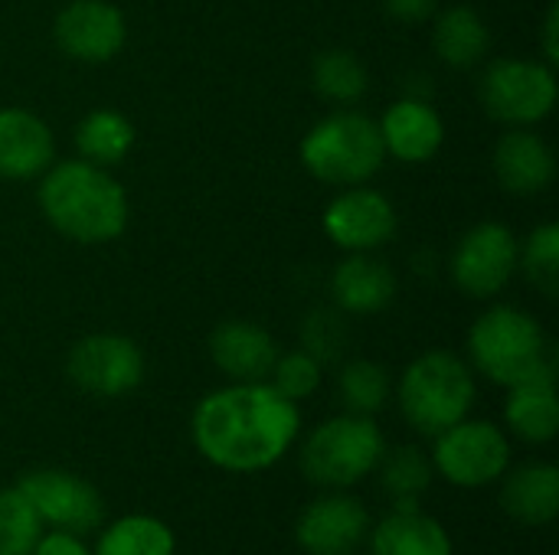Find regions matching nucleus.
I'll return each mask as SVG.
<instances>
[{"mask_svg":"<svg viewBox=\"0 0 559 555\" xmlns=\"http://www.w3.org/2000/svg\"><path fill=\"white\" fill-rule=\"evenodd\" d=\"M301 432L298 402L269 383H233L200 399L190 419L197 451L219 471L259 474L275 468Z\"/></svg>","mask_w":559,"mask_h":555,"instance_id":"nucleus-1","label":"nucleus"},{"mask_svg":"<svg viewBox=\"0 0 559 555\" xmlns=\"http://www.w3.org/2000/svg\"><path fill=\"white\" fill-rule=\"evenodd\" d=\"M46 222L75 245H108L128 229V193L108 173L82 157L52 160L36 190Z\"/></svg>","mask_w":559,"mask_h":555,"instance_id":"nucleus-2","label":"nucleus"},{"mask_svg":"<svg viewBox=\"0 0 559 555\" xmlns=\"http://www.w3.org/2000/svg\"><path fill=\"white\" fill-rule=\"evenodd\" d=\"M468 366L495 386H518L537 376H557V353L544 327L514 304L488 307L468 330Z\"/></svg>","mask_w":559,"mask_h":555,"instance_id":"nucleus-3","label":"nucleus"},{"mask_svg":"<svg viewBox=\"0 0 559 555\" xmlns=\"http://www.w3.org/2000/svg\"><path fill=\"white\" fill-rule=\"evenodd\" d=\"M475 396V370L452 350H429L416 357L396 383V406L406 425L426 438H436L468 419Z\"/></svg>","mask_w":559,"mask_h":555,"instance_id":"nucleus-4","label":"nucleus"},{"mask_svg":"<svg viewBox=\"0 0 559 555\" xmlns=\"http://www.w3.org/2000/svg\"><path fill=\"white\" fill-rule=\"evenodd\" d=\"M298 154L314 180L337 190L367 183L370 177L380 173L386 160L377 121L350 108L331 111L321 121H314L301 137Z\"/></svg>","mask_w":559,"mask_h":555,"instance_id":"nucleus-5","label":"nucleus"},{"mask_svg":"<svg viewBox=\"0 0 559 555\" xmlns=\"http://www.w3.org/2000/svg\"><path fill=\"white\" fill-rule=\"evenodd\" d=\"M386 451V438L370 415H334L321 422L301 445V471L314 487L347 491L367 481Z\"/></svg>","mask_w":559,"mask_h":555,"instance_id":"nucleus-6","label":"nucleus"},{"mask_svg":"<svg viewBox=\"0 0 559 555\" xmlns=\"http://www.w3.org/2000/svg\"><path fill=\"white\" fill-rule=\"evenodd\" d=\"M478 98L504 128H534L550 118L557 105V72L540 59L504 56L485 65Z\"/></svg>","mask_w":559,"mask_h":555,"instance_id":"nucleus-7","label":"nucleus"},{"mask_svg":"<svg viewBox=\"0 0 559 555\" xmlns=\"http://www.w3.org/2000/svg\"><path fill=\"white\" fill-rule=\"evenodd\" d=\"M432 468L462 491L488 487L511 468V438L488 419H462L432 438Z\"/></svg>","mask_w":559,"mask_h":555,"instance_id":"nucleus-8","label":"nucleus"},{"mask_svg":"<svg viewBox=\"0 0 559 555\" xmlns=\"http://www.w3.org/2000/svg\"><path fill=\"white\" fill-rule=\"evenodd\" d=\"M521 272V242L504 222L472 226L452 252V281L462 294L498 298Z\"/></svg>","mask_w":559,"mask_h":555,"instance_id":"nucleus-9","label":"nucleus"},{"mask_svg":"<svg viewBox=\"0 0 559 555\" xmlns=\"http://www.w3.org/2000/svg\"><path fill=\"white\" fill-rule=\"evenodd\" d=\"M66 373L85 396L121 399L144 383V353L124 334H88L69 350Z\"/></svg>","mask_w":559,"mask_h":555,"instance_id":"nucleus-10","label":"nucleus"},{"mask_svg":"<svg viewBox=\"0 0 559 555\" xmlns=\"http://www.w3.org/2000/svg\"><path fill=\"white\" fill-rule=\"evenodd\" d=\"M16 491L33 504L43 527H52V530H69V533L85 536L105 517V500L98 487L72 471H59V468L29 471L23 474Z\"/></svg>","mask_w":559,"mask_h":555,"instance_id":"nucleus-11","label":"nucleus"},{"mask_svg":"<svg viewBox=\"0 0 559 555\" xmlns=\"http://www.w3.org/2000/svg\"><path fill=\"white\" fill-rule=\"evenodd\" d=\"M52 39L62 56L102 65L124 49L128 23L111 0H69L52 20Z\"/></svg>","mask_w":559,"mask_h":555,"instance_id":"nucleus-12","label":"nucleus"},{"mask_svg":"<svg viewBox=\"0 0 559 555\" xmlns=\"http://www.w3.org/2000/svg\"><path fill=\"white\" fill-rule=\"evenodd\" d=\"M321 226L328 239L344 252H377L396 236V209L380 190L367 183L344 186L328 203Z\"/></svg>","mask_w":559,"mask_h":555,"instance_id":"nucleus-13","label":"nucleus"},{"mask_svg":"<svg viewBox=\"0 0 559 555\" xmlns=\"http://www.w3.org/2000/svg\"><path fill=\"white\" fill-rule=\"evenodd\" d=\"M367 533L370 514L347 491L321 494L295 523V540L308 555H354L367 543Z\"/></svg>","mask_w":559,"mask_h":555,"instance_id":"nucleus-14","label":"nucleus"},{"mask_svg":"<svg viewBox=\"0 0 559 555\" xmlns=\"http://www.w3.org/2000/svg\"><path fill=\"white\" fill-rule=\"evenodd\" d=\"M498 183L514 196H537L557 180V157L534 128H508L491 157Z\"/></svg>","mask_w":559,"mask_h":555,"instance_id":"nucleus-15","label":"nucleus"},{"mask_svg":"<svg viewBox=\"0 0 559 555\" xmlns=\"http://www.w3.org/2000/svg\"><path fill=\"white\" fill-rule=\"evenodd\" d=\"M210 360L233 383H265L275 360V337L252 321H226L210 334Z\"/></svg>","mask_w":559,"mask_h":555,"instance_id":"nucleus-16","label":"nucleus"},{"mask_svg":"<svg viewBox=\"0 0 559 555\" xmlns=\"http://www.w3.org/2000/svg\"><path fill=\"white\" fill-rule=\"evenodd\" d=\"M386 157L403 164H426L439 154L445 141L442 114L426 98H400L377 121Z\"/></svg>","mask_w":559,"mask_h":555,"instance_id":"nucleus-17","label":"nucleus"},{"mask_svg":"<svg viewBox=\"0 0 559 555\" xmlns=\"http://www.w3.org/2000/svg\"><path fill=\"white\" fill-rule=\"evenodd\" d=\"M396 272L373 252H347L331 275V294L341 314L367 317L380 314L396 298Z\"/></svg>","mask_w":559,"mask_h":555,"instance_id":"nucleus-18","label":"nucleus"},{"mask_svg":"<svg viewBox=\"0 0 559 555\" xmlns=\"http://www.w3.org/2000/svg\"><path fill=\"white\" fill-rule=\"evenodd\" d=\"M56 160L52 128L26 108H0V177L36 180Z\"/></svg>","mask_w":559,"mask_h":555,"instance_id":"nucleus-19","label":"nucleus"},{"mask_svg":"<svg viewBox=\"0 0 559 555\" xmlns=\"http://www.w3.org/2000/svg\"><path fill=\"white\" fill-rule=\"evenodd\" d=\"M370 555H455L449 530L419 504H396L367 533Z\"/></svg>","mask_w":559,"mask_h":555,"instance_id":"nucleus-20","label":"nucleus"},{"mask_svg":"<svg viewBox=\"0 0 559 555\" xmlns=\"http://www.w3.org/2000/svg\"><path fill=\"white\" fill-rule=\"evenodd\" d=\"M501 507L521 527H550L559 514V471L550 461L508 468L501 478Z\"/></svg>","mask_w":559,"mask_h":555,"instance_id":"nucleus-21","label":"nucleus"},{"mask_svg":"<svg viewBox=\"0 0 559 555\" xmlns=\"http://www.w3.org/2000/svg\"><path fill=\"white\" fill-rule=\"evenodd\" d=\"M504 425L524 445H550L559 432L557 376H537L508 389Z\"/></svg>","mask_w":559,"mask_h":555,"instance_id":"nucleus-22","label":"nucleus"},{"mask_svg":"<svg viewBox=\"0 0 559 555\" xmlns=\"http://www.w3.org/2000/svg\"><path fill=\"white\" fill-rule=\"evenodd\" d=\"M432 49L452 69L478 65L491 49V29L472 7H449L432 26Z\"/></svg>","mask_w":559,"mask_h":555,"instance_id":"nucleus-23","label":"nucleus"},{"mask_svg":"<svg viewBox=\"0 0 559 555\" xmlns=\"http://www.w3.org/2000/svg\"><path fill=\"white\" fill-rule=\"evenodd\" d=\"M138 131L115 108H95L75 124V150L95 167H118L134 150Z\"/></svg>","mask_w":559,"mask_h":555,"instance_id":"nucleus-24","label":"nucleus"},{"mask_svg":"<svg viewBox=\"0 0 559 555\" xmlns=\"http://www.w3.org/2000/svg\"><path fill=\"white\" fill-rule=\"evenodd\" d=\"M92 555H177V536L151 514H124L102 530Z\"/></svg>","mask_w":559,"mask_h":555,"instance_id":"nucleus-25","label":"nucleus"},{"mask_svg":"<svg viewBox=\"0 0 559 555\" xmlns=\"http://www.w3.org/2000/svg\"><path fill=\"white\" fill-rule=\"evenodd\" d=\"M311 85L331 105H357L367 95V69L350 49H324L311 62Z\"/></svg>","mask_w":559,"mask_h":555,"instance_id":"nucleus-26","label":"nucleus"},{"mask_svg":"<svg viewBox=\"0 0 559 555\" xmlns=\"http://www.w3.org/2000/svg\"><path fill=\"white\" fill-rule=\"evenodd\" d=\"M337 396L347 412L373 419L377 412L386 409V402L393 396V379L373 360H347L337 376Z\"/></svg>","mask_w":559,"mask_h":555,"instance_id":"nucleus-27","label":"nucleus"},{"mask_svg":"<svg viewBox=\"0 0 559 555\" xmlns=\"http://www.w3.org/2000/svg\"><path fill=\"white\" fill-rule=\"evenodd\" d=\"M377 471H380L383 487L393 497V504H419L423 494L432 487V478H436L432 458L416 445L383 451V461Z\"/></svg>","mask_w":559,"mask_h":555,"instance_id":"nucleus-28","label":"nucleus"},{"mask_svg":"<svg viewBox=\"0 0 559 555\" xmlns=\"http://www.w3.org/2000/svg\"><path fill=\"white\" fill-rule=\"evenodd\" d=\"M43 536V520L16 491H0V555H29Z\"/></svg>","mask_w":559,"mask_h":555,"instance_id":"nucleus-29","label":"nucleus"},{"mask_svg":"<svg viewBox=\"0 0 559 555\" xmlns=\"http://www.w3.org/2000/svg\"><path fill=\"white\" fill-rule=\"evenodd\" d=\"M521 268L527 275V281L544 291L547 298H554L559 291V226L557 222H544L537 226L527 242L521 245Z\"/></svg>","mask_w":559,"mask_h":555,"instance_id":"nucleus-30","label":"nucleus"},{"mask_svg":"<svg viewBox=\"0 0 559 555\" xmlns=\"http://www.w3.org/2000/svg\"><path fill=\"white\" fill-rule=\"evenodd\" d=\"M321 376H324V363L314 360L308 350H288L278 353L272 373H269V386L275 393H282L292 402H305L321 389Z\"/></svg>","mask_w":559,"mask_h":555,"instance_id":"nucleus-31","label":"nucleus"},{"mask_svg":"<svg viewBox=\"0 0 559 555\" xmlns=\"http://www.w3.org/2000/svg\"><path fill=\"white\" fill-rule=\"evenodd\" d=\"M344 314L341 311H314L308 321H305V327H301V334H305V350L314 357V360H321V363H328V360H334L341 350H344V321H341Z\"/></svg>","mask_w":559,"mask_h":555,"instance_id":"nucleus-32","label":"nucleus"},{"mask_svg":"<svg viewBox=\"0 0 559 555\" xmlns=\"http://www.w3.org/2000/svg\"><path fill=\"white\" fill-rule=\"evenodd\" d=\"M29 555H92L88 543L79 533L69 530H49L36 540L33 553Z\"/></svg>","mask_w":559,"mask_h":555,"instance_id":"nucleus-33","label":"nucleus"},{"mask_svg":"<svg viewBox=\"0 0 559 555\" xmlns=\"http://www.w3.org/2000/svg\"><path fill=\"white\" fill-rule=\"evenodd\" d=\"M386 10L403 23H423L439 10V0H386Z\"/></svg>","mask_w":559,"mask_h":555,"instance_id":"nucleus-34","label":"nucleus"},{"mask_svg":"<svg viewBox=\"0 0 559 555\" xmlns=\"http://www.w3.org/2000/svg\"><path fill=\"white\" fill-rule=\"evenodd\" d=\"M559 7H550V13H547V20H544V56H547V62L550 65H557L559 59Z\"/></svg>","mask_w":559,"mask_h":555,"instance_id":"nucleus-35","label":"nucleus"}]
</instances>
